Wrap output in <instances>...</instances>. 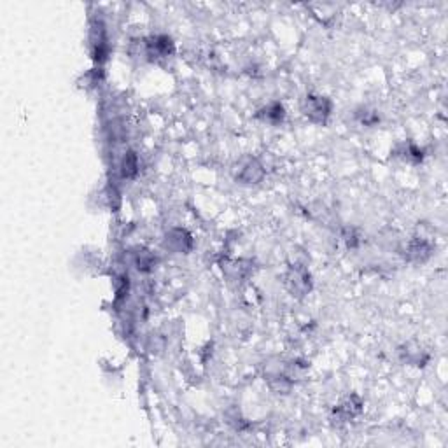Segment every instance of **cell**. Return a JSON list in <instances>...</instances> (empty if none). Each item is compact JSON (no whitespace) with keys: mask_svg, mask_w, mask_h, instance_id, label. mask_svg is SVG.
Segmentation results:
<instances>
[{"mask_svg":"<svg viewBox=\"0 0 448 448\" xmlns=\"http://www.w3.org/2000/svg\"><path fill=\"white\" fill-rule=\"evenodd\" d=\"M258 119H261L266 124H281L285 117V109L281 102H270L258 110L256 114Z\"/></svg>","mask_w":448,"mask_h":448,"instance_id":"obj_11","label":"cell"},{"mask_svg":"<svg viewBox=\"0 0 448 448\" xmlns=\"http://www.w3.org/2000/svg\"><path fill=\"white\" fill-rule=\"evenodd\" d=\"M265 175H266L265 165L254 156L240 158L233 167L235 181L244 184V186H254V184H259L263 179H265Z\"/></svg>","mask_w":448,"mask_h":448,"instance_id":"obj_1","label":"cell"},{"mask_svg":"<svg viewBox=\"0 0 448 448\" xmlns=\"http://www.w3.org/2000/svg\"><path fill=\"white\" fill-rule=\"evenodd\" d=\"M433 252H434V244L426 237L412 238V240L406 242L405 247L401 249L403 258L410 263H417V265L426 263L427 259L433 256Z\"/></svg>","mask_w":448,"mask_h":448,"instance_id":"obj_7","label":"cell"},{"mask_svg":"<svg viewBox=\"0 0 448 448\" xmlns=\"http://www.w3.org/2000/svg\"><path fill=\"white\" fill-rule=\"evenodd\" d=\"M301 110L305 117H308L312 123L326 124L331 117L333 113V102L324 95H315V93H308L301 102Z\"/></svg>","mask_w":448,"mask_h":448,"instance_id":"obj_3","label":"cell"},{"mask_svg":"<svg viewBox=\"0 0 448 448\" xmlns=\"http://www.w3.org/2000/svg\"><path fill=\"white\" fill-rule=\"evenodd\" d=\"M140 161L135 151H126L119 161V175L123 181H133L139 175Z\"/></svg>","mask_w":448,"mask_h":448,"instance_id":"obj_12","label":"cell"},{"mask_svg":"<svg viewBox=\"0 0 448 448\" xmlns=\"http://www.w3.org/2000/svg\"><path fill=\"white\" fill-rule=\"evenodd\" d=\"M144 51H146L147 58L153 60V62L170 58L175 53L174 39L167 33H156V35L147 37L144 40Z\"/></svg>","mask_w":448,"mask_h":448,"instance_id":"obj_5","label":"cell"},{"mask_svg":"<svg viewBox=\"0 0 448 448\" xmlns=\"http://www.w3.org/2000/svg\"><path fill=\"white\" fill-rule=\"evenodd\" d=\"M284 284L294 298L303 299L312 291V275L303 265H291L284 275Z\"/></svg>","mask_w":448,"mask_h":448,"instance_id":"obj_2","label":"cell"},{"mask_svg":"<svg viewBox=\"0 0 448 448\" xmlns=\"http://www.w3.org/2000/svg\"><path fill=\"white\" fill-rule=\"evenodd\" d=\"M363 412V399L357 394H350V396L343 397L338 405L333 410V420L338 424L350 422L352 419H356L359 413Z\"/></svg>","mask_w":448,"mask_h":448,"instance_id":"obj_8","label":"cell"},{"mask_svg":"<svg viewBox=\"0 0 448 448\" xmlns=\"http://www.w3.org/2000/svg\"><path fill=\"white\" fill-rule=\"evenodd\" d=\"M399 354L403 361L413 366H426V363L429 361V354L426 350H422V347L415 345V343H406L399 350Z\"/></svg>","mask_w":448,"mask_h":448,"instance_id":"obj_13","label":"cell"},{"mask_svg":"<svg viewBox=\"0 0 448 448\" xmlns=\"http://www.w3.org/2000/svg\"><path fill=\"white\" fill-rule=\"evenodd\" d=\"M222 274L231 282H245L252 272V263L247 259H224L222 261Z\"/></svg>","mask_w":448,"mask_h":448,"instance_id":"obj_9","label":"cell"},{"mask_svg":"<svg viewBox=\"0 0 448 448\" xmlns=\"http://www.w3.org/2000/svg\"><path fill=\"white\" fill-rule=\"evenodd\" d=\"M90 49H92V58L99 65L109 60V39H107L106 25L100 19H93L90 26Z\"/></svg>","mask_w":448,"mask_h":448,"instance_id":"obj_4","label":"cell"},{"mask_svg":"<svg viewBox=\"0 0 448 448\" xmlns=\"http://www.w3.org/2000/svg\"><path fill=\"white\" fill-rule=\"evenodd\" d=\"M342 238L345 242V245L349 249H356L357 245L361 244V233L352 226H347L342 230Z\"/></svg>","mask_w":448,"mask_h":448,"instance_id":"obj_15","label":"cell"},{"mask_svg":"<svg viewBox=\"0 0 448 448\" xmlns=\"http://www.w3.org/2000/svg\"><path fill=\"white\" fill-rule=\"evenodd\" d=\"M163 247L174 254H190L194 247V238L184 228H172L165 233Z\"/></svg>","mask_w":448,"mask_h":448,"instance_id":"obj_6","label":"cell"},{"mask_svg":"<svg viewBox=\"0 0 448 448\" xmlns=\"http://www.w3.org/2000/svg\"><path fill=\"white\" fill-rule=\"evenodd\" d=\"M357 119L361 121V124H365V126H375V124L380 121V117L375 110L361 109L359 113H357Z\"/></svg>","mask_w":448,"mask_h":448,"instance_id":"obj_16","label":"cell"},{"mask_svg":"<svg viewBox=\"0 0 448 448\" xmlns=\"http://www.w3.org/2000/svg\"><path fill=\"white\" fill-rule=\"evenodd\" d=\"M396 154L399 158H403L405 161H408V163H422L424 160L422 149L417 147L415 144L412 142H405V144H401V146H397Z\"/></svg>","mask_w":448,"mask_h":448,"instance_id":"obj_14","label":"cell"},{"mask_svg":"<svg viewBox=\"0 0 448 448\" xmlns=\"http://www.w3.org/2000/svg\"><path fill=\"white\" fill-rule=\"evenodd\" d=\"M131 265L139 274H151L158 265V258L153 251L146 247H139L131 254Z\"/></svg>","mask_w":448,"mask_h":448,"instance_id":"obj_10","label":"cell"}]
</instances>
